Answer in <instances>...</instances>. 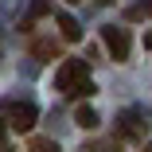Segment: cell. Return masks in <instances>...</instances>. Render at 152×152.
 Masks as SVG:
<instances>
[{"mask_svg": "<svg viewBox=\"0 0 152 152\" xmlns=\"http://www.w3.org/2000/svg\"><path fill=\"white\" fill-rule=\"evenodd\" d=\"M31 51H35V58H43V63H51V58L58 55V43H51V39H39V43H35Z\"/></svg>", "mask_w": 152, "mask_h": 152, "instance_id": "8992f818", "label": "cell"}, {"mask_svg": "<svg viewBox=\"0 0 152 152\" xmlns=\"http://www.w3.org/2000/svg\"><path fill=\"white\" fill-rule=\"evenodd\" d=\"M148 125H140V117L137 113H125V117H121V133H125V137H140Z\"/></svg>", "mask_w": 152, "mask_h": 152, "instance_id": "5b68a950", "label": "cell"}, {"mask_svg": "<svg viewBox=\"0 0 152 152\" xmlns=\"http://www.w3.org/2000/svg\"><path fill=\"white\" fill-rule=\"evenodd\" d=\"M55 20H58V27H63V39H82V27H78V20H74V16L55 12Z\"/></svg>", "mask_w": 152, "mask_h": 152, "instance_id": "277c9868", "label": "cell"}, {"mask_svg": "<svg viewBox=\"0 0 152 152\" xmlns=\"http://www.w3.org/2000/svg\"><path fill=\"white\" fill-rule=\"evenodd\" d=\"M70 4H82V0H70Z\"/></svg>", "mask_w": 152, "mask_h": 152, "instance_id": "9a60e30c", "label": "cell"}, {"mask_svg": "<svg viewBox=\"0 0 152 152\" xmlns=\"http://www.w3.org/2000/svg\"><path fill=\"white\" fill-rule=\"evenodd\" d=\"M47 12H51V4H47V0H31V20L47 16Z\"/></svg>", "mask_w": 152, "mask_h": 152, "instance_id": "9c48e42d", "label": "cell"}, {"mask_svg": "<svg viewBox=\"0 0 152 152\" xmlns=\"http://www.w3.org/2000/svg\"><path fill=\"white\" fill-rule=\"evenodd\" d=\"M4 133H8V125H4V121H0V137H4Z\"/></svg>", "mask_w": 152, "mask_h": 152, "instance_id": "4fadbf2b", "label": "cell"}, {"mask_svg": "<svg viewBox=\"0 0 152 152\" xmlns=\"http://www.w3.org/2000/svg\"><path fill=\"white\" fill-rule=\"evenodd\" d=\"M74 121H78L82 129H98V113L90 109V105H78V113H74Z\"/></svg>", "mask_w": 152, "mask_h": 152, "instance_id": "52a82bcc", "label": "cell"}, {"mask_svg": "<svg viewBox=\"0 0 152 152\" xmlns=\"http://www.w3.org/2000/svg\"><path fill=\"white\" fill-rule=\"evenodd\" d=\"M90 94H94V82H82V86L74 90V94H70V98H90Z\"/></svg>", "mask_w": 152, "mask_h": 152, "instance_id": "8fae6325", "label": "cell"}, {"mask_svg": "<svg viewBox=\"0 0 152 152\" xmlns=\"http://www.w3.org/2000/svg\"><path fill=\"white\" fill-rule=\"evenodd\" d=\"M0 152H16V148H8V144H0Z\"/></svg>", "mask_w": 152, "mask_h": 152, "instance_id": "5bb4252c", "label": "cell"}, {"mask_svg": "<svg viewBox=\"0 0 152 152\" xmlns=\"http://www.w3.org/2000/svg\"><path fill=\"white\" fill-rule=\"evenodd\" d=\"M90 152H121V140H98L90 144Z\"/></svg>", "mask_w": 152, "mask_h": 152, "instance_id": "ba28073f", "label": "cell"}, {"mask_svg": "<svg viewBox=\"0 0 152 152\" xmlns=\"http://www.w3.org/2000/svg\"><path fill=\"white\" fill-rule=\"evenodd\" d=\"M82 82H86V63L82 58H66L55 74V90H63V94H74Z\"/></svg>", "mask_w": 152, "mask_h": 152, "instance_id": "6da1fadb", "label": "cell"}, {"mask_svg": "<svg viewBox=\"0 0 152 152\" xmlns=\"http://www.w3.org/2000/svg\"><path fill=\"white\" fill-rule=\"evenodd\" d=\"M31 152H58L55 140H31Z\"/></svg>", "mask_w": 152, "mask_h": 152, "instance_id": "30bf717a", "label": "cell"}, {"mask_svg": "<svg viewBox=\"0 0 152 152\" xmlns=\"http://www.w3.org/2000/svg\"><path fill=\"white\" fill-rule=\"evenodd\" d=\"M102 39H105V47H109V55H113V63H125L129 58V31L125 27H102Z\"/></svg>", "mask_w": 152, "mask_h": 152, "instance_id": "7a4b0ae2", "label": "cell"}, {"mask_svg": "<svg viewBox=\"0 0 152 152\" xmlns=\"http://www.w3.org/2000/svg\"><path fill=\"white\" fill-rule=\"evenodd\" d=\"M144 47H152V31H148V35H144Z\"/></svg>", "mask_w": 152, "mask_h": 152, "instance_id": "7c38bea8", "label": "cell"}, {"mask_svg": "<svg viewBox=\"0 0 152 152\" xmlns=\"http://www.w3.org/2000/svg\"><path fill=\"white\" fill-rule=\"evenodd\" d=\"M35 117H39V113H35V105H27V102H23V105H12V113H8V129L27 133V129L35 125Z\"/></svg>", "mask_w": 152, "mask_h": 152, "instance_id": "3957f363", "label": "cell"}]
</instances>
